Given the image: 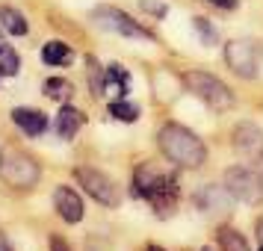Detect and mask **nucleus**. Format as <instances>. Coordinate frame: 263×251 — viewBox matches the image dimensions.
I'll return each mask as SVG.
<instances>
[{"label":"nucleus","mask_w":263,"mask_h":251,"mask_svg":"<svg viewBox=\"0 0 263 251\" xmlns=\"http://www.w3.org/2000/svg\"><path fill=\"white\" fill-rule=\"evenodd\" d=\"M92 21L98 27H104L109 33H119V36H127V38H142V42H154V33L145 30L139 21H133L127 12H121L116 6H98L92 12Z\"/></svg>","instance_id":"423d86ee"},{"label":"nucleus","mask_w":263,"mask_h":251,"mask_svg":"<svg viewBox=\"0 0 263 251\" xmlns=\"http://www.w3.org/2000/svg\"><path fill=\"white\" fill-rule=\"evenodd\" d=\"M231 145L237 148V154H242L249 163H263V130L251 121H242L231 133Z\"/></svg>","instance_id":"1a4fd4ad"},{"label":"nucleus","mask_w":263,"mask_h":251,"mask_svg":"<svg viewBox=\"0 0 263 251\" xmlns=\"http://www.w3.org/2000/svg\"><path fill=\"white\" fill-rule=\"evenodd\" d=\"M219 245H222V251H249V242L239 237L234 227H222L219 230Z\"/></svg>","instance_id":"412c9836"},{"label":"nucleus","mask_w":263,"mask_h":251,"mask_svg":"<svg viewBox=\"0 0 263 251\" xmlns=\"http://www.w3.org/2000/svg\"><path fill=\"white\" fill-rule=\"evenodd\" d=\"M71 56L74 53L65 42H48V45L42 48V60L48 62V65H68Z\"/></svg>","instance_id":"dca6fc26"},{"label":"nucleus","mask_w":263,"mask_h":251,"mask_svg":"<svg viewBox=\"0 0 263 251\" xmlns=\"http://www.w3.org/2000/svg\"><path fill=\"white\" fill-rule=\"evenodd\" d=\"M86 68H89V89H92V95L101 98L104 92H107V68H101L98 65V60H86Z\"/></svg>","instance_id":"f3484780"},{"label":"nucleus","mask_w":263,"mask_h":251,"mask_svg":"<svg viewBox=\"0 0 263 251\" xmlns=\"http://www.w3.org/2000/svg\"><path fill=\"white\" fill-rule=\"evenodd\" d=\"M148 251H163V248H157V245H151V248H148Z\"/></svg>","instance_id":"cd10ccee"},{"label":"nucleus","mask_w":263,"mask_h":251,"mask_svg":"<svg viewBox=\"0 0 263 251\" xmlns=\"http://www.w3.org/2000/svg\"><path fill=\"white\" fill-rule=\"evenodd\" d=\"M12 121L27 133V136H42V133L48 130V119H45V112H39V109H30V107L12 109Z\"/></svg>","instance_id":"f8f14e48"},{"label":"nucleus","mask_w":263,"mask_h":251,"mask_svg":"<svg viewBox=\"0 0 263 251\" xmlns=\"http://www.w3.org/2000/svg\"><path fill=\"white\" fill-rule=\"evenodd\" d=\"M109 115H112V119H119V121H124V124H130V121L139 119V107L130 104V101H124V98H119V101H112V104H109Z\"/></svg>","instance_id":"6ab92c4d"},{"label":"nucleus","mask_w":263,"mask_h":251,"mask_svg":"<svg viewBox=\"0 0 263 251\" xmlns=\"http://www.w3.org/2000/svg\"><path fill=\"white\" fill-rule=\"evenodd\" d=\"M195 204L201 207L204 213H225L228 207H231V192L225 186H204L195 195Z\"/></svg>","instance_id":"9b49d317"},{"label":"nucleus","mask_w":263,"mask_h":251,"mask_svg":"<svg viewBox=\"0 0 263 251\" xmlns=\"http://www.w3.org/2000/svg\"><path fill=\"white\" fill-rule=\"evenodd\" d=\"M53 207H57V213H60L62 222H68V225H77L80 219H83V201H80V195L68 186H60V189L53 192Z\"/></svg>","instance_id":"9d476101"},{"label":"nucleus","mask_w":263,"mask_h":251,"mask_svg":"<svg viewBox=\"0 0 263 251\" xmlns=\"http://www.w3.org/2000/svg\"><path fill=\"white\" fill-rule=\"evenodd\" d=\"M260 251H263V245H260Z\"/></svg>","instance_id":"c85d7f7f"},{"label":"nucleus","mask_w":263,"mask_h":251,"mask_svg":"<svg viewBox=\"0 0 263 251\" xmlns=\"http://www.w3.org/2000/svg\"><path fill=\"white\" fill-rule=\"evenodd\" d=\"M45 92H48V98H53V101H68L74 92V86L65 80V77H48L45 80Z\"/></svg>","instance_id":"aec40b11"},{"label":"nucleus","mask_w":263,"mask_h":251,"mask_svg":"<svg viewBox=\"0 0 263 251\" xmlns=\"http://www.w3.org/2000/svg\"><path fill=\"white\" fill-rule=\"evenodd\" d=\"M139 9L148 12V15H154V18H166L168 15V6L160 3V0H139Z\"/></svg>","instance_id":"5701e85b"},{"label":"nucleus","mask_w":263,"mask_h":251,"mask_svg":"<svg viewBox=\"0 0 263 251\" xmlns=\"http://www.w3.org/2000/svg\"><path fill=\"white\" fill-rule=\"evenodd\" d=\"M195 30H198V36H201L204 45H216V42H219V30H216L207 18H195Z\"/></svg>","instance_id":"4be33fe9"},{"label":"nucleus","mask_w":263,"mask_h":251,"mask_svg":"<svg viewBox=\"0 0 263 251\" xmlns=\"http://www.w3.org/2000/svg\"><path fill=\"white\" fill-rule=\"evenodd\" d=\"M133 195L157 207V213H168L178 201V180L154 163H142L133 171Z\"/></svg>","instance_id":"f03ea898"},{"label":"nucleus","mask_w":263,"mask_h":251,"mask_svg":"<svg viewBox=\"0 0 263 251\" xmlns=\"http://www.w3.org/2000/svg\"><path fill=\"white\" fill-rule=\"evenodd\" d=\"M0 24H3L6 33H12V36H27V30H30L27 18L18 9H12V6H0Z\"/></svg>","instance_id":"4468645a"},{"label":"nucleus","mask_w":263,"mask_h":251,"mask_svg":"<svg viewBox=\"0 0 263 251\" xmlns=\"http://www.w3.org/2000/svg\"><path fill=\"white\" fill-rule=\"evenodd\" d=\"M157 145L166 160H172L180 168H198L207 160V148L192 130L180 124H163L157 133Z\"/></svg>","instance_id":"f257e3e1"},{"label":"nucleus","mask_w":263,"mask_h":251,"mask_svg":"<svg viewBox=\"0 0 263 251\" xmlns=\"http://www.w3.org/2000/svg\"><path fill=\"white\" fill-rule=\"evenodd\" d=\"M207 3H213L219 9H237L239 6V0H207Z\"/></svg>","instance_id":"b1692460"},{"label":"nucleus","mask_w":263,"mask_h":251,"mask_svg":"<svg viewBox=\"0 0 263 251\" xmlns=\"http://www.w3.org/2000/svg\"><path fill=\"white\" fill-rule=\"evenodd\" d=\"M0 251H12V245H9V239H6L3 230H0Z\"/></svg>","instance_id":"a878e982"},{"label":"nucleus","mask_w":263,"mask_h":251,"mask_svg":"<svg viewBox=\"0 0 263 251\" xmlns=\"http://www.w3.org/2000/svg\"><path fill=\"white\" fill-rule=\"evenodd\" d=\"M225 60L231 71L239 74L242 80H254L257 77V48L251 38H234L225 45Z\"/></svg>","instance_id":"6e6552de"},{"label":"nucleus","mask_w":263,"mask_h":251,"mask_svg":"<svg viewBox=\"0 0 263 251\" xmlns=\"http://www.w3.org/2000/svg\"><path fill=\"white\" fill-rule=\"evenodd\" d=\"M0 178L12 189H33L42 178V171H39V163L30 154L15 151V148H3L0 151Z\"/></svg>","instance_id":"20e7f679"},{"label":"nucleus","mask_w":263,"mask_h":251,"mask_svg":"<svg viewBox=\"0 0 263 251\" xmlns=\"http://www.w3.org/2000/svg\"><path fill=\"white\" fill-rule=\"evenodd\" d=\"M74 178H77V183L92 195V201L104 204V207H116V204H119V189H116L112 178H107L104 171L80 166L77 171H74Z\"/></svg>","instance_id":"0eeeda50"},{"label":"nucleus","mask_w":263,"mask_h":251,"mask_svg":"<svg viewBox=\"0 0 263 251\" xmlns=\"http://www.w3.org/2000/svg\"><path fill=\"white\" fill-rule=\"evenodd\" d=\"M183 86H186L201 104H207L213 112H228V109L234 107V92H231L219 77H213V74L190 71V74H183Z\"/></svg>","instance_id":"7ed1b4c3"},{"label":"nucleus","mask_w":263,"mask_h":251,"mask_svg":"<svg viewBox=\"0 0 263 251\" xmlns=\"http://www.w3.org/2000/svg\"><path fill=\"white\" fill-rule=\"evenodd\" d=\"M80 127H83V112L74 109V107H62L60 119H57V133H60V139H74Z\"/></svg>","instance_id":"ddd939ff"},{"label":"nucleus","mask_w":263,"mask_h":251,"mask_svg":"<svg viewBox=\"0 0 263 251\" xmlns=\"http://www.w3.org/2000/svg\"><path fill=\"white\" fill-rule=\"evenodd\" d=\"M225 189L246 204H263V175L257 168L234 166L225 171Z\"/></svg>","instance_id":"39448f33"},{"label":"nucleus","mask_w":263,"mask_h":251,"mask_svg":"<svg viewBox=\"0 0 263 251\" xmlns=\"http://www.w3.org/2000/svg\"><path fill=\"white\" fill-rule=\"evenodd\" d=\"M257 234H260V242H263V219L257 222Z\"/></svg>","instance_id":"bb28decb"},{"label":"nucleus","mask_w":263,"mask_h":251,"mask_svg":"<svg viewBox=\"0 0 263 251\" xmlns=\"http://www.w3.org/2000/svg\"><path fill=\"white\" fill-rule=\"evenodd\" d=\"M50 251H71V248H68L60 237H53V239H50Z\"/></svg>","instance_id":"393cba45"},{"label":"nucleus","mask_w":263,"mask_h":251,"mask_svg":"<svg viewBox=\"0 0 263 251\" xmlns=\"http://www.w3.org/2000/svg\"><path fill=\"white\" fill-rule=\"evenodd\" d=\"M107 86H112V89H116V98L127 95V92H130V74H127V68H124V65H119V62L107 65Z\"/></svg>","instance_id":"2eb2a0df"},{"label":"nucleus","mask_w":263,"mask_h":251,"mask_svg":"<svg viewBox=\"0 0 263 251\" xmlns=\"http://www.w3.org/2000/svg\"><path fill=\"white\" fill-rule=\"evenodd\" d=\"M18 68H21V60H18L15 48L0 42V74H3V77H15Z\"/></svg>","instance_id":"a211bd4d"}]
</instances>
